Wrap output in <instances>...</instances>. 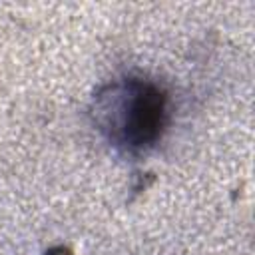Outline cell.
I'll return each instance as SVG.
<instances>
[{
	"mask_svg": "<svg viewBox=\"0 0 255 255\" xmlns=\"http://www.w3.org/2000/svg\"><path fill=\"white\" fill-rule=\"evenodd\" d=\"M161 116V98L155 90H145L131 106L129 135L133 141H145L155 135Z\"/></svg>",
	"mask_w": 255,
	"mask_h": 255,
	"instance_id": "1",
	"label": "cell"
}]
</instances>
